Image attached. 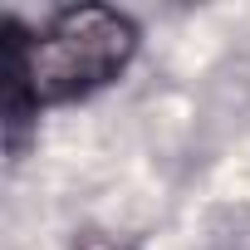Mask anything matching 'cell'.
<instances>
[{"mask_svg": "<svg viewBox=\"0 0 250 250\" xmlns=\"http://www.w3.org/2000/svg\"><path fill=\"white\" fill-rule=\"evenodd\" d=\"M138 25L113 5H69L30 35L20 20L0 25V69H5V147L25 152L35 118L44 108L83 103L128 74L138 59Z\"/></svg>", "mask_w": 250, "mask_h": 250, "instance_id": "1", "label": "cell"}, {"mask_svg": "<svg viewBox=\"0 0 250 250\" xmlns=\"http://www.w3.org/2000/svg\"><path fill=\"white\" fill-rule=\"evenodd\" d=\"M83 250H128V245H123V240H108V235H88Z\"/></svg>", "mask_w": 250, "mask_h": 250, "instance_id": "2", "label": "cell"}]
</instances>
